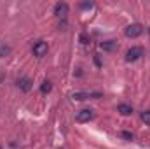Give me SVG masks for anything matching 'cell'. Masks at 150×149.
Here are the masks:
<instances>
[{"label":"cell","instance_id":"cell-1","mask_svg":"<svg viewBox=\"0 0 150 149\" xmlns=\"http://www.w3.org/2000/svg\"><path fill=\"white\" fill-rule=\"evenodd\" d=\"M143 54H145L143 47H140V46H134V47H131V49L126 53V62H136V60H140Z\"/></svg>","mask_w":150,"mask_h":149},{"label":"cell","instance_id":"cell-2","mask_svg":"<svg viewBox=\"0 0 150 149\" xmlns=\"http://www.w3.org/2000/svg\"><path fill=\"white\" fill-rule=\"evenodd\" d=\"M103 93H100V91H94V93H87V91H75L72 93V98L74 100H79V102H82V100H89V98H100Z\"/></svg>","mask_w":150,"mask_h":149},{"label":"cell","instance_id":"cell-3","mask_svg":"<svg viewBox=\"0 0 150 149\" xmlns=\"http://www.w3.org/2000/svg\"><path fill=\"white\" fill-rule=\"evenodd\" d=\"M47 42L45 40H37L35 44H33V47H32V53H33V56H37V58H42L45 53H47Z\"/></svg>","mask_w":150,"mask_h":149},{"label":"cell","instance_id":"cell-4","mask_svg":"<svg viewBox=\"0 0 150 149\" xmlns=\"http://www.w3.org/2000/svg\"><path fill=\"white\" fill-rule=\"evenodd\" d=\"M142 32H143V27L140 25V23H133V25H129V27H126V30H124V34H126V37H138V35H142Z\"/></svg>","mask_w":150,"mask_h":149},{"label":"cell","instance_id":"cell-5","mask_svg":"<svg viewBox=\"0 0 150 149\" xmlns=\"http://www.w3.org/2000/svg\"><path fill=\"white\" fill-rule=\"evenodd\" d=\"M93 117H94V111H93V109H82V111L77 112V116H75L77 123H87V121H91Z\"/></svg>","mask_w":150,"mask_h":149},{"label":"cell","instance_id":"cell-6","mask_svg":"<svg viewBox=\"0 0 150 149\" xmlns=\"http://www.w3.org/2000/svg\"><path fill=\"white\" fill-rule=\"evenodd\" d=\"M54 14H56V18H67V14H68V4L58 2L54 5Z\"/></svg>","mask_w":150,"mask_h":149},{"label":"cell","instance_id":"cell-7","mask_svg":"<svg viewBox=\"0 0 150 149\" xmlns=\"http://www.w3.org/2000/svg\"><path fill=\"white\" fill-rule=\"evenodd\" d=\"M32 79L30 77H21V79H18V88L21 90V91H30L32 90Z\"/></svg>","mask_w":150,"mask_h":149},{"label":"cell","instance_id":"cell-8","mask_svg":"<svg viewBox=\"0 0 150 149\" xmlns=\"http://www.w3.org/2000/svg\"><path fill=\"white\" fill-rule=\"evenodd\" d=\"M117 111L120 112L122 116H129V114H133V107L127 105V104H120V105L117 107Z\"/></svg>","mask_w":150,"mask_h":149},{"label":"cell","instance_id":"cell-9","mask_svg":"<svg viewBox=\"0 0 150 149\" xmlns=\"http://www.w3.org/2000/svg\"><path fill=\"white\" fill-rule=\"evenodd\" d=\"M115 47H117L115 40H105V42H101V49L103 51H113Z\"/></svg>","mask_w":150,"mask_h":149},{"label":"cell","instance_id":"cell-10","mask_svg":"<svg viewBox=\"0 0 150 149\" xmlns=\"http://www.w3.org/2000/svg\"><path fill=\"white\" fill-rule=\"evenodd\" d=\"M51 90H52V84H51L49 81H44V82L40 84V91H42V93H49Z\"/></svg>","mask_w":150,"mask_h":149},{"label":"cell","instance_id":"cell-11","mask_svg":"<svg viewBox=\"0 0 150 149\" xmlns=\"http://www.w3.org/2000/svg\"><path fill=\"white\" fill-rule=\"evenodd\" d=\"M9 53H11V47L5 46V44H2V46H0V58H2V56H7Z\"/></svg>","mask_w":150,"mask_h":149},{"label":"cell","instance_id":"cell-12","mask_svg":"<svg viewBox=\"0 0 150 149\" xmlns=\"http://www.w3.org/2000/svg\"><path fill=\"white\" fill-rule=\"evenodd\" d=\"M142 121H145L147 125H150V111L142 112Z\"/></svg>","mask_w":150,"mask_h":149},{"label":"cell","instance_id":"cell-13","mask_svg":"<svg viewBox=\"0 0 150 149\" xmlns=\"http://www.w3.org/2000/svg\"><path fill=\"white\" fill-rule=\"evenodd\" d=\"M122 137H124V139H126V140H133V139H134V137H133V133H131V132H122Z\"/></svg>","mask_w":150,"mask_h":149},{"label":"cell","instance_id":"cell-14","mask_svg":"<svg viewBox=\"0 0 150 149\" xmlns=\"http://www.w3.org/2000/svg\"><path fill=\"white\" fill-rule=\"evenodd\" d=\"M79 7H80V9H91V7H93V2H84V4H80Z\"/></svg>","mask_w":150,"mask_h":149},{"label":"cell","instance_id":"cell-15","mask_svg":"<svg viewBox=\"0 0 150 149\" xmlns=\"http://www.w3.org/2000/svg\"><path fill=\"white\" fill-rule=\"evenodd\" d=\"M149 34H150V28H149Z\"/></svg>","mask_w":150,"mask_h":149},{"label":"cell","instance_id":"cell-16","mask_svg":"<svg viewBox=\"0 0 150 149\" xmlns=\"http://www.w3.org/2000/svg\"><path fill=\"white\" fill-rule=\"evenodd\" d=\"M0 149H2V148H0Z\"/></svg>","mask_w":150,"mask_h":149}]
</instances>
